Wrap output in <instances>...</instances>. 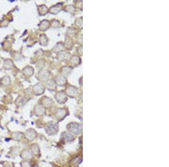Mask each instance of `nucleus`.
Wrapping results in <instances>:
<instances>
[{
	"label": "nucleus",
	"instance_id": "obj_1",
	"mask_svg": "<svg viewBox=\"0 0 169 167\" xmlns=\"http://www.w3.org/2000/svg\"><path fill=\"white\" fill-rule=\"evenodd\" d=\"M24 138L29 142H32L38 136L36 131L33 128H30L24 133Z\"/></svg>",
	"mask_w": 169,
	"mask_h": 167
},
{
	"label": "nucleus",
	"instance_id": "obj_2",
	"mask_svg": "<svg viewBox=\"0 0 169 167\" xmlns=\"http://www.w3.org/2000/svg\"><path fill=\"white\" fill-rule=\"evenodd\" d=\"M19 156L22 159V161H30L33 157V155L30 151V149H24L22 150L19 154Z\"/></svg>",
	"mask_w": 169,
	"mask_h": 167
},
{
	"label": "nucleus",
	"instance_id": "obj_3",
	"mask_svg": "<svg viewBox=\"0 0 169 167\" xmlns=\"http://www.w3.org/2000/svg\"><path fill=\"white\" fill-rule=\"evenodd\" d=\"M11 138L14 141H20L24 138V133L22 132H14L12 133Z\"/></svg>",
	"mask_w": 169,
	"mask_h": 167
},
{
	"label": "nucleus",
	"instance_id": "obj_4",
	"mask_svg": "<svg viewBox=\"0 0 169 167\" xmlns=\"http://www.w3.org/2000/svg\"><path fill=\"white\" fill-rule=\"evenodd\" d=\"M30 151L32 152V154L33 155V156H38L40 154V148H39L38 145L36 143L32 144L30 146Z\"/></svg>",
	"mask_w": 169,
	"mask_h": 167
},
{
	"label": "nucleus",
	"instance_id": "obj_5",
	"mask_svg": "<svg viewBox=\"0 0 169 167\" xmlns=\"http://www.w3.org/2000/svg\"><path fill=\"white\" fill-rule=\"evenodd\" d=\"M20 167H33L30 161H22L20 163Z\"/></svg>",
	"mask_w": 169,
	"mask_h": 167
},
{
	"label": "nucleus",
	"instance_id": "obj_6",
	"mask_svg": "<svg viewBox=\"0 0 169 167\" xmlns=\"http://www.w3.org/2000/svg\"><path fill=\"white\" fill-rule=\"evenodd\" d=\"M42 112H43V110H42V109L40 107H37L36 109V113L38 115L42 113Z\"/></svg>",
	"mask_w": 169,
	"mask_h": 167
}]
</instances>
